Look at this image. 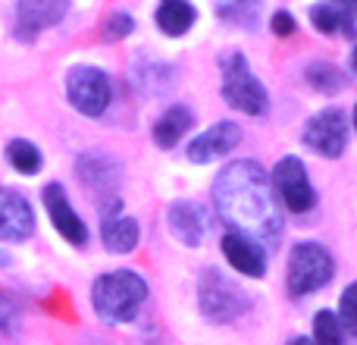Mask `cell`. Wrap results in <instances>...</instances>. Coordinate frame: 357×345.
<instances>
[{
  "mask_svg": "<svg viewBox=\"0 0 357 345\" xmlns=\"http://www.w3.org/2000/svg\"><path fill=\"white\" fill-rule=\"evenodd\" d=\"M216 214L238 235L264 245H276L282 233V210L266 172L254 161L229 163L213 182Z\"/></svg>",
  "mask_w": 357,
  "mask_h": 345,
  "instance_id": "1",
  "label": "cell"
},
{
  "mask_svg": "<svg viewBox=\"0 0 357 345\" xmlns=\"http://www.w3.org/2000/svg\"><path fill=\"white\" fill-rule=\"evenodd\" d=\"M148 298V283L132 270H113L94 279L91 302L100 321L107 323H126L138 314L142 302Z\"/></svg>",
  "mask_w": 357,
  "mask_h": 345,
  "instance_id": "2",
  "label": "cell"
},
{
  "mask_svg": "<svg viewBox=\"0 0 357 345\" xmlns=\"http://www.w3.org/2000/svg\"><path fill=\"white\" fill-rule=\"evenodd\" d=\"M197 302H201L204 317L213 323H232L235 317H241L251 308L248 292L238 289V286L220 270H204L201 289H197Z\"/></svg>",
  "mask_w": 357,
  "mask_h": 345,
  "instance_id": "3",
  "label": "cell"
},
{
  "mask_svg": "<svg viewBox=\"0 0 357 345\" xmlns=\"http://www.w3.org/2000/svg\"><path fill=\"white\" fill-rule=\"evenodd\" d=\"M333 254L326 251L317 242H301V245L291 248L289 258V273H285V283H289L291 295H310V292L323 289V286L333 279Z\"/></svg>",
  "mask_w": 357,
  "mask_h": 345,
  "instance_id": "4",
  "label": "cell"
},
{
  "mask_svg": "<svg viewBox=\"0 0 357 345\" xmlns=\"http://www.w3.org/2000/svg\"><path fill=\"white\" fill-rule=\"evenodd\" d=\"M222 98L229 101V107L241 113H251V117H260L266 113V91L254 73L248 69V60L241 54H232L222 60Z\"/></svg>",
  "mask_w": 357,
  "mask_h": 345,
  "instance_id": "5",
  "label": "cell"
},
{
  "mask_svg": "<svg viewBox=\"0 0 357 345\" xmlns=\"http://www.w3.org/2000/svg\"><path fill=\"white\" fill-rule=\"evenodd\" d=\"M66 94L73 101V107L85 117H100L110 107L113 88L107 73H100L98 66H75L66 75Z\"/></svg>",
  "mask_w": 357,
  "mask_h": 345,
  "instance_id": "6",
  "label": "cell"
},
{
  "mask_svg": "<svg viewBox=\"0 0 357 345\" xmlns=\"http://www.w3.org/2000/svg\"><path fill=\"white\" fill-rule=\"evenodd\" d=\"M273 191L282 198V204L291 210V214H304V210L314 207L317 195L314 185L307 179V170L298 157H282L273 170Z\"/></svg>",
  "mask_w": 357,
  "mask_h": 345,
  "instance_id": "7",
  "label": "cell"
},
{
  "mask_svg": "<svg viewBox=\"0 0 357 345\" xmlns=\"http://www.w3.org/2000/svg\"><path fill=\"white\" fill-rule=\"evenodd\" d=\"M304 142L323 157H339L348 145V119L342 110H323L304 129Z\"/></svg>",
  "mask_w": 357,
  "mask_h": 345,
  "instance_id": "8",
  "label": "cell"
},
{
  "mask_svg": "<svg viewBox=\"0 0 357 345\" xmlns=\"http://www.w3.org/2000/svg\"><path fill=\"white\" fill-rule=\"evenodd\" d=\"M69 10V0H19L16 3V31L19 38H35L38 31L56 25Z\"/></svg>",
  "mask_w": 357,
  "mask_h": 345,
  "instance_id": "9",
  "label": "cell"
},
{
  "mask_svg": "<svg viewBox=\"0 0 357 345\" xmlns=\"http://www.w3.org/2000/svg\"><path fill=\"white\" fill-rule=\"evenodd\" d=\"M44 204H47V214H50V220H54L56 233H60L66 242H73V245H85L88 242V226L82 223V216L73 210V204H69L63 185L50 182L47 189H44Z\"/></svg>",
  "mask_w": 357,
  "mask_h": 345,
  "instance_id": "10",
  "label": "cell"
},
{
  "mask_svg": "<svg viewBox=\"0 0 357 345\" xmlns=\"http://www.w3.org/2000/svg\"><path fill=\"white\" fill-rule=\"evenodd\" d=\"M35 229V214L29 201L13 189H0V239L3 242H22Z\"/></svg>",
  "mask_w": 357,
  "mask_h": 345,
  "instance_id": "11",
  "label": "cell"
},
{
  "mask_svg": "<svg viewBox=\"0 0 357 345\" xmlns=\"http://www.w3.org/2000/svg\"><path fill=\"white\" fill-rule=\"evenodd\" d=\"M241 142V129L235 123H216L213 129H207L204 135H197L188 145V161L195 163H210L216 157L229 154L235 145Z\"/></svg>",
  "mask_w": 357,
  "mask_h": 345,
  "instance_id": "12",
  "label": "cell"
},
{
  "mask_svg": "<svg viewBox=\"0 0 357 345\" xmlns=\"http://www.w3.org/2000/svg\"><path fill=\"white\" fill-rule=\"evenodd\" d=\"M222 254H226L229 264L238 273H245V277H264L266 273V258H264V251H260V245L238 233H229L226 239H222Z\"/></svg>",
  "mask_w": 357,
  "mask_h": 345,
  "instance_id": "13",
  "label": "cell"
},
{
  "mask_svg": "<svg viewBox=\"0 0 357 345\" xmlns=\"http://www.w3.org/2000/svg\"><path fill=\"white\" fill-rule=\"evenodd\" d=\"M169 229L185 245H201L204 235H207V214H204L201 204L178 201L169 207Z\"/></svg>",
  "mask_w": 357,
  "mask_h": 345,
  "instance_id": "14",
  "label": "cell"
},
{
  "mask_svg": "<svg viewBox=\"0 0 357 345\" xmlns=\"http://www.w3.org/2000/svg\"><path fill=\"white\" fill-rule=\"evenodd\" d=\"M100 235H104V248L107 251H116V254H129L132 248L138 245V239H142V229H138V223L132 220V216H104V229H100Z\"/></svg>",
  "mask_w": 357,
  "mask_h": 345,
  "instance_id": "15",
  "label": "cell"
},
{
  "mask_svg": "<svg viewBox=\"0 0 357 345\" xmlns=\"http://www.w3.org/2000/svg\"><path fill=\"white\" fill-rule=\"evenodd\" d=\"M310 22L317 25L320 31H326V35H348L354 38L357 29H354V16L348 10H342L339 3H320L310 10Z\"/></svg>",
  "mask_w": 357,
  "mask_h": 345,
  "instance_id": "16",
  "label": "cell"
},
{
  "mask_svg": "<svg viewBox=\"0 0 357 345\" xmlns=\"http://www.w3.org/2000/svg\"><path fill=\"white\" fill-rule=\"evenodd\" d=\"M191 123H195V117H191L188 107H169L154 123V142L160 145V148H173L178 138L191 129Z\"/></svg>",
  "mask_w": 357,
  "mask_h": 345,
  "instance_id": "17",
  "label": "cell"
},
{
  "mask_svg": "<svg viewBox=\"0 0 357 345\" xmlns=\"http://www.w3.org/2000/svg\"><path fill=\"white\" fill-rule=\"evenodd\" d=\"M157 25L173 38L185 35L195 25V6L188 0H160V6H157Z\"/></svg>",
  "mask_w": 357,
  "mask_h": 345,
  "instance_id": "18",
  "label": "cell"
},
{
  "mask_svg": "<svg viewBox=\"0 0 357 345\" xmlns=\"http://www.w3.org/2000/svg\"><path fill=\"white\" fill-rule=\"evenodd\" d=\"M79 176L85 185L98 191H113V182H116V163L104 154H85L79 161Z\"/></svg>",
  "mask_w": 357,
  "mask_h": 345,
  "instance_id": "19",
  "label": "cell"
},
{
  "mask_svg": "<svg viewBox=\"0 0 357 345\" xmlns=\"http://www.w3.org/2000/svg\"><path fill=\"white\" fill-rule=\"evenodd\" d=\"M6 161H10V167L16 172H22V176H35V172L41 170V151L31 142H25V138H13V142L6 145Z\"/></svg>",
  "mask_w": 357,
  "mask_h": 345,
  "instance_id": "20",
  "label": "cell"
},
{
  "mask_svg": "<svg viewBox=\"0 0 357 345\" xmlns=\"http://www.w3.org/2000/svg\"><path fill=\"white\" fill-rule=\"evenodd\" d=\"M342 323L333 311H320L314 317V345H345V333Z\"/></svg>",
  "mask_w": 357,
  "mask_h": 345,
  "instance_id": "21",
  "label": "cell"
},
{
  "mask_svg": "<svg viewBox=\"0 0 357 345\" xmlns=\"http://www.w3.org/2000/svg\"><path fill=\"white\" fill-rule=\"evenodd\" d=\"M307 79L314 82V88H320V91H326V94H335L345 88V75L335 66H329V63H314V66H307Z\"/></svg>",
  "mask_w": 357,
  "mask_h": 345,
  "instance_id": "22",
  "label": "cell"
},
{
  "mask_svg": "<svg viewBox=\"0 0 357 345\" xmlns=\"http://www.w3.org/2000/svg\"><path fill=\"white\" fill-rule=\"evenodd\" d=\"M257 6H260V0H232V3H226L220 13H222L226 22L254 25V19H257Z\"/></svg>",
  "mask_w": 357,
  "mask_h": 345,
  "instance_id": "23",
  "label": "cell"
},
{
  "mask_svg": "<svg viewBox=\"0 0 357 345\" xmlns=\"http://www.w3.org/2000/svg\"><path fill=\"white\" fill-rule=\"evenodd\" d=\"M0 330H3L6 336L19 333V308L3 289H0Z\"/></svg>",
  "mask_w": 357,
  "mask_h": 345,
  "instance_id": "24",
  "label": "cell"
},
{
  "mask_svg": "<svg viewBox=\"0 0 357 345\" xmlns=\"http://www.w3.org/2000/svg\"><path fill=\"white\" fill-rule=\"evenodd\" d=\"M342 323H345V330H351V333H357V283L348 286L345 295H342Z\"/></svg>",
  "mask_w": 357,
  "mask_h": 345,
  "instance_id": "25",
  "label": "cell"
},
{
  "mask_svg": "<svg viewBox=\"0 0 357 345\" xmlns=\"http://www.w3.org/2000/svg\"><path fill=\"white\" fill-rule=\"evenodd\" d=\"M132 31V19L126 16V13H113L110 19H107V38L110 41H119V38H126Z\"/></svg>",
  "mask_w": 357,
  "mask_h": 345,
  "instance_id": "26",
  "label": "cell"
},
{
  "mask_svg": "<svg viewBox=\"0 0 357 345\" xmlns=\"http://www.w3.org/2000/svg\"><path fill=\"white\" fill-rule=\"evenodd\" d=\"M273 31H276V35H291V31H295V19L289 16V13H276V16H273Z\"/></svg>",
  "mask_w": 357,
  "mask_h": 345,
  "instance_id": "27",
  "label": "cell"
},
{
  "mask_svg": "<svg viewBox=\"0 0 357 345\" xmlns=\"http://www.w3.org/2000/svg\"><path fill=\"white\" fill-rule=\"evenodd\" d=\"M335 3H339L342 10H348V13H351V16L357 19V0H335Z\"/></svg>",
  "mask_w": 357,
  "mask_h": 345,
  "instance_id": "28",
  "label": "cell"
},
{
  "mask_svg": "<svg viewBox=\"0 0 357 345\" xmlns=\"http://www.w3.org/2000/svg\"><path fill=\"white\" fill-rule=\"evenodd\" d=\"M291 345H314V342H310V339H295Z\"/></svg>",
  "mask_w": 357,
  "mask_h": 345,
  "instance_id": "29",
  "label": "cell"
},
{
  "mask_svg": "<svg viewBox=\"0 0 357 345\" xmlns=\"http://www.w3.org/2000/svg\"><path fill=\"white\" fill-rule=\"evenodd\" d=\"M354 69H357V47H354Z\"/></svg>",
  "mask_w": 357,
  "mask_h": 345,
  "instance_id": "30",
  "label": "cell"
},
{
  "mask_svg": "<svg viewBox=\"0 0 357 345\" xmlns=\"http://www.w3.org/2000/svg\"><path fill=\"white\" fill-rule=\"evenodd\" d=\"M354 126H357V107H354Z\"/></svg>",
  "mask_w": 357,
  "mask_h": 345,
  "instance_id": "31",
  "label": "cell"
}]
</instances>
